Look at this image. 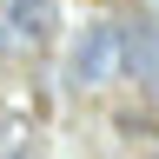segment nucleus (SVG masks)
<instances>
[{"mask_svg": "<svg viewBox=\"0 0 159 159\" xmlns=\"http://www.w3.org/2000/svg\"><path fill=\"white\" fill-rule=\"evenodd\" d=\"M119 73H126L139 93H159V20L119 27Z\"/></svg>", "mask_w": 159, "mask_h": 159, "instance_id": "obj_2", "label": "nucleus"}, {"mask_svg": "<svg viewBox=\"0 0 159 159\" xmlns=\"http://www.w3.org/2000/svg\"><path fill=\"white\" fill-rule=\"evenodd\" d=\"M7 27L20 40H33V47H47L53 27H60V7H53V0H7Z\"/></svg>", "mask_w": 159, "mask_h": 159, "instance_id": "obj_3", "label": "nucleus"}, {"mask_svg": "<svg viewBox=\"0 0 159 159\" xmlns=\"http://www.w3.org/2000/svg\"><path fill=\"white\" fill-rule=\"evenodd\" d=\"M66 73H73V86H106V80L119 73V27H80V47L66 60Z\"/></svg>", "mask_w": 159, "mask_h": 159, "instance_id": "obj_1", "label": "nucleus"}]
</instances>
